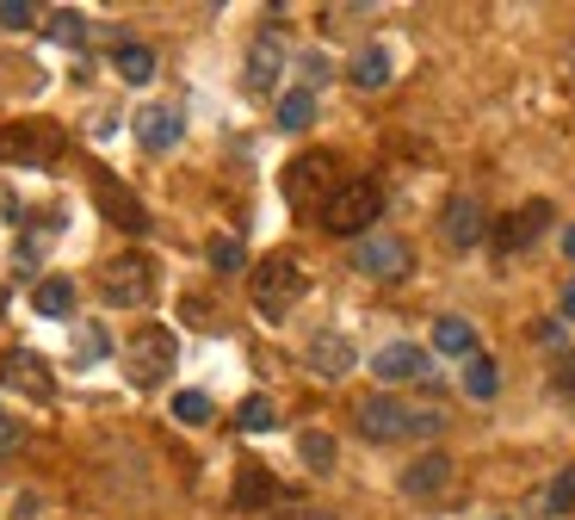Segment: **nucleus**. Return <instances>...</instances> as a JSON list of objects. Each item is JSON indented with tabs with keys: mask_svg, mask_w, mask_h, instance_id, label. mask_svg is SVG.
<instances>
[{
	"mask_svg": "<svg viewBox=\"0 0 575 520\" xmlns=\"http://www.w3.org/2000/svg\"><path fill=\"white\" fill-rule=\"evenodd\" d=\"M316 211H322L328 236H353L359 242V236H372L377 211H384V192H377V180H341Z\"/></svg>",
	"mask_w": 575,
	"mask_h": 520,
	"instance_id": "nucleus-1",
	"label": "nucleus"
},
{
	"mask_svg": "<svg viewBox=\"0 0 575 520\" xmlns=\"http://www.w3.org/2000/svg\"><path fill=\"white\" fill-rule=\"evenodd\" d=\"M304 291H310V273L297 267V261H285V254H273L266 267H254V310L266 322H285L304 304Z\"/></svg>",
	"mask_w": 575,
	"mask_h": 520,
	"instance_id": "nucleus-2",
	"label": "nucleus"
},
{
	"mask_svg": "<svg viewBox=\"0 0 575 520\" xmlns=\"http://www.w3.org/2000/svg\"><path fill=\"white\" fill-rule=\"evenodd\" d=\"M173 360H180V341H173L161 322H142V329L130 335V347H125V372H130L137 391H156V384L173 372Z\"/></svg>",
	"mask_w": 575,
	"mask_h": 520,
	"instance_id": "nucleus-3",
	"label": "nucleus"
},
{
	"mask_svg": "<svg viewBox=\"0 0 575 520\" xmlns=\"http://www.w3.org/2000/svg\"><path fill=\"white\" fill-rule=\"evenodd\" d=\"M353 267L365 273V279H377V285H396V279H408V273H415V254H408L403 236L372 230V236L353 242Z\"/></svg>",
	"mask_w": 575,
	"mask_h": 520,
	"instance_id": "nucleus-4",
	"label": "nucleus"
},
{
	"mask_svg": "<svg viewBox=\"0 0 575 520\" xmlns=\"http://www.w3.org/2000/svg\"><path fill=\"white\" fill-rule=\"evenodd\" d=\"M99 291H106V304H118V310H142L149 304V291H156V279H149V261H111L106 279H99Z\"/></svg>",
	"mask_w": 575,
	"mask_h": 520,
	"instance_id": "nucleus-5",
	"label": "nucleus"
},
{
	"mask_svg": "<svg viewBox=\"0 0 575 520\" xmlns=\"http://www.w3.org/2000/svg\"><path fill=\"white\" fill-rule=\"evenodd\" d=\"M439 236H446V248H477V242L489 236L482 205L470 199V192H451L446 199V211H439Z\"/></svg>",
	"mask_w": 575,
	"mask_h": 520,
	"instance_id": "nucleus-6",
	"label": "nucleus"
},
{
	"mask_svg": "<svg viewBox=\"0 0 575 520\" xmlns=\"http://www.w3.org/2000/svg\"><path fill=\"white\" fill-rule=\"evenodd\" d=\"M353 415H359V434H365V441H403L408 415H415V410H403L390 391H377V396H365Z\"/></svg>",
	"mask_w": 575,
	"mask_h": 520,
	"instance_id": "nucleus-7",
	"label": "nucleus"
},
{
	"mask_svg": "<svg viewBox=\"0 0 575 520\" xmlns=\"http://www.w3.org/2000/svg\"><path fill=\"white\" fill-rule=\"evenodd\" d=\"M372 372H377L384 391H396V384L427 379V353H420L415 341H390V347H377V353H372Z\"/></svg>",
	"mask_w": 575,
	"mask_h": 520,
	"instance_id": "nucleus-8",
	"label": "nucleus"
},
{
	"mask_svg": "<svg viewBox=\"0 0 575 520\" xmlns=\"http://www.w3.org/2000/svg\"><path fill=\"white\" fill-rule=\"evenodd\" d=\"M180 137H187V118H180V106H142L137 112V142L149 149V156H168Z\"/></svg>",
	"mask_w": 575,
	"mask_h": 520,
	"instance_id": "nucleus-9",
	"label": "nucleus"
},
{
	"mask_svg": "<svg viewBox=\"0 0 575 520\" xmlns=\"http://www.w3.org/2000/svg\"><path fill=\"white\" fill-rule=\"evenodd\" d=\"M304 360H310V372H316V379H328V384H334V379H347V372H353V360H359V353H353V341H347L341 329H322V335L310 341V353H304Z\"/></svg>",
	"mask_w": 575,
	"mask_h": 520,
	"instance_id": "nucleus-10",
	"label": "nucleus"
},
{
	"mask_svg": "<svg viewBox=\"0 0 575 520\" xmlns=\"http://www.w3.org/2000/svg\"><path fill=\"white\" fill-rule=\"evenodd\" d=\"M0 379L13 384V391H32L38 403H50V396H56V384H50V365L38 360V353H25V347H13V353L0 360Z\"/></svg>",
	"mask_w": 575,
	"mask_h": 520,
	"instance_id": "nucleus-11",
	"label": "nucleus"
},
{
	"mask_svg": "<svg viewBox=\"0 0 575 520\" xmlns=\"http://www.w3.org/2000/svg\"><path fill=\"white\" fill-rule=\"evenodd\" d=\"M56 130L50 125H19V130H0V161H50L56 156Z\"/></svg>",
	"mask_w": 575,
	"mask_h": 520,
	"instance_id": "nucleus-12",
	"label": "nucleus"
},
{
	"mask_svg": "<svg viewBox=\"0 0 575 520\" xmlns=\"http://www.w3.org/2000/svg\"><path fill=\"white\" fill-rule=\"evenodd\" d=\"M316 192H334L328 187V156H297L291 168H285V199H291V205H310Z\"/></svg>",
	"mask_w": 575,
	"mask_h": 520,
	"instance_id": "nucleus-13",
	"label": "nucleus"
},
{
	"mask_svg": "<svg viewBox=\"0 0 575 520\" xmlns=\"http://www.w3.org/2000/svg\"><path fill=\"white\" fill-rule=\"evenodd\" d=\"M451 489V458L446 453H427V458H415L403 471V496H415V502H427V496H446Z\"/></svg>",
	"mask_w": 575,
	"mask_h": 520,
	"instance_id": "nucleus-14",
	"label": "nucleus"
},
{
	"mask_svg": "<svg viewBox=\"0 0 575 520\" xmlns=\"http://www.w3.org/2000/svg\"><path fill=\"white\" fill-rule=\"evenodd\" d=\"M279 68H285L279 32H260V38H254V50H248V87H254V94H273V87H279Z\"/></svg>",
	"mask_w": 575,
	"mask_h": 520,
	"instance_id": "nucleus-15",
	"label": "nucleus"
},
{
	"mask_svg": "<svg viewBox=\"0 0 575 520\" xmlns=\"http://www.w3.org/2000/svg\"><path fill=\"white\" fill-rule=\"evenodd\" d=\"M347 81H353V87H365V94L390 87V50H384V44H365V50L353 56V68H347Z\"/></svg>",
	"mask_w": 575,
	"mask_h": 520,
	"instance_id": "nucleus-16",
	"label": "nucleus"
},
{
	"mask_svg": "<svg viewBox=\"0 0 575 520\" xmlns=\"http://www.w3.org/2000/svg\"><path fill=\"white\" fill-rule=\"evenodd\" d=\"M434 347H439V353H451V360H470V353H482L477 329H470L465 316H439V322H434Z\"/></svg>",
	"mask_w": 575,
	"mask_h": 520,
	"instance_id": "nucleus-17",
	"label": "nucleus"
},
{
	"mask_svg": "<svg viewBox=\"0 0 575 520\" xmlns=\"http://www.w3.org/2000/svg\"><path fill=\"white\" fill-rule=\"evenodd\" d=\"M111 68H118L125 87H142V81H156V50L149 44H118L111 50Z\"/></svg>",
	"mask_w": 575,
	"mask_h": 520,
	"instance_id": "nucleus-18",
	"label": "nucleus"
},
{
	"mask_svg": "<svg viewBox=\"0 0 575 520\" xmlns=\"http://www.w3.org/2000/svg\"><path fill=\"white\" fill-rule=\"evenodd\" d=\"M99 205H106V217H118V230H130V236H142V230H149L142 205L130 199L125 187H111V180H99Z\"/></svg>",
	"mask_w": 575,
	"mask_h": 520,
	"instance_id": "nucleus-19",
	"label": "nucleus"
},
{
	"mask_svg": "<svg viewBox=\"0 0 575 520\" xmlns=\"http://www.w3.org/2000/svg\"><path fill=\"white\" fill-rule=\"evenodd\" d=\"M458 384H465L470 403H489V396L501 391V365L489 360V353H470V360H465V379H458Z\"/></svg>",
	"mask_w": 575,
	"mask_h": 520,
	"instance_id": "nucleus-20",
	"label": "nucleus"
},
{
	"mask_svg": "<svg viewBox=\"0 0 575 520\" xmlns=\"http://www.w3.org/2000/svg\"><path fill=\"white\" fill-rule=\"evenodd\" d=\"M32 310L50 316V322H56V316H68V310H75V279H63V273H56V279H38Z\"/></svg>",
	"mask_w": 575,
	"mask_h": 520,
	"instance_id": "nucleus-21",
	"label": "nucleus"
},
{
	"mask_svg": "<svg viewBox=\"0 0 575 520\" xmlns=\"http://www.w3.org/2000/svg\"><path fill=\"white\" fill-rule=\"evenodd\" d=\"M304 125H316V94L291 87V94H279V130H304Z\"/></svg>",
	"mask_w": 575,
	"mask_h": 520,
	"instance_id": "nucleus-22",
	"label": "nucleus"
},
{
	"mask_svg": "<svg viewBox=\"0 0 575 520\" xmlns=\"http://www.w3.org/2000/svg\"><path fill=\"white\" fill-rule=\"evenodd\" d=\"M273 502V477L260 471V465H242V477H235V508H266Z\"/></svg>",
	"mask_w": 575,
	"mask_h": 520,
	"instance_id": "nucleus-23",
	"label": "nucleus"
},
{
	"mask_svg": "<svg viewBox=\"0 0 575 520\" xmlns=\"http://www.w3.org/2000/svg\"><path fill=\"white\" fill-rule=\"evenodd\" d=\"M44 32L56 38V44L81 50V44H87V13H75V7H56V13H50V25H44Z\"/></svg>",
	"mask_w": 575,
	"mask_h": 520,
	"instance_id": "nucleus-24",
	"label": "nucleus"
},
{
	"mask_svg": "<svg viewBox=\"0 0 575 520\" xmlns=\"http://www.w3.org/2000/svg\"><path fill=\"white\" fill-rule=\"evenodd\" d=\"M544 217H551V205H526L520 217H508V230H501V248H520V242H532L544 230Z\"/></svg>",
	"mask_w": 575,
	"mask_h": 520,
	"instance_id": "nucleus-25",
	"label": "nucleus"
},
{
	"mask_svg": "<svg viewBox=\"0 0 575 520\" xmlns=\"http://www.w3.org/2000/svg\"><path fill=\"white\" fill-rule=\"evenodd\" d=\"M297 453H304V465H310L316 477H328V471H334V458H341V446L328 441V434H304V441H297Z\"/></svg>",
	"mask_w": 575,
	"mask_h": 520,
	"instance_id": "nucleus-26",
	"label": "nucleus"
},
{
	"mask_svg": "<svg viewBox=\"0 0 575 520\" xmlns=\"http://www.w3.org/2000/svg\"><path fill=\"white\" fill-rule=\"evenodd\" d=\"M273 422H279V415H273V396H242V410H235V427H242V434H266Z\"/></svg>",
	"mask_w": 575,
	"mask_h": 520,
	"instance_id": "nucleus-27",
	"label": "nucleus"
},
{
	"mask_svg": "<svg viewBox=\"0 0 575 520\" xmlns=\"http://www.w3.org/2000/svg\"><path fill=\"white\" fill-rule=\"evenodd\" d=\"M204 254H211V267H217V273H242V267H248V248H242L235 236H211V248H204Z\"/></svg>",
	"mask_w": 575,
	"mask_h": 520,
	"instance_id": "nucleus-28",
	"label": "nucleus"
},
{
	"mask_svg": "<svg viewBox=\"0 0 575 520\" xmlns=\"http://www.w3.org/2000/svg\"><path fill=\"white\" fill-rule=\"evenodd\" d=\"M106 353H111L106 329H99V322H81V335H75V360H81V365H94V360H106Z\"/></svg>",
	"mask_w": 575,
	"mask_h": 520,
	"instance_id": "nucleus-29",
	"label": "nucleus"
},
{
	"mask_svg": "<svg viewBox=\"0 0 575 520\" xmlns=\"http://www.w3.org/2000/svg\"><path fill=\"white\" fill-rule=\"evenodd\" d=\"M173 422L204 427V422H211V396H204V391H180V396H173Z\"/></svg>",
	"mask_w": 575,
	"mask_h": 520,
	"instance_id": "nucleus-30",
	"label": "nucleus"
},
{
	"mask_svg": "<svg viewBox=\"0 0 575 520\" xmlns=\"http://www.w3.org/2000/svg\"><path fill=\"white\" fill-rule=\"evenodd\" d=\"M551 514H575V471H557L551 477V496H544Z\"/></svg>",
	"mask_w": 575,
	"mask_h": 520,
	"instance_id": "nucleus-31",
	"label": "nucleus"
},
{
	"mask_svg": "<svg viewBox=\"0 0 575 520\" xmlns=\"http://www.w3.org/2000/svg\"><path fill=\"white\" fill-rule=\"evenodd\" d=\"M439 427H446V415H439V410H415V415H408V434H420V441H434Z\"/></svg>",
	"mask_w": 575,
	"mask_h": 520,
	"instance_id": "nucleus-32",
	"label": "nucleus"
},
{
	"mask_svg": "<svg viewBox=\"0 0 575 520\" xmlns=\"http://www.w3.org/2000/svg\"><path fill=\"white\" fill-rule=\"evenodd\" d=\"M32 7H25V0H0V25H13V32H25V25H32Z\"/></svg>",
	"mask_w": 575,
	"mask_h": 520,
	"instance_id": "nucleus-33",
	"label": "nucleus"
},
{
	"mask_svg": "<svg viewBox=\"0 0 575 520\" xmlns=\"http://www.w3.org/2000/svg\"><path fill=\"white\" fill-rule=\"evenodd\" d=\"M273 520H334V514H322V508H285V514H273Z\"/></svg>",
	"mask_w": 575,
	"mask_h": 520,
	"instance_id": "nucleus-34",
	"label": "nucleus"
},
{
	"mask_svg": "<svg viewBox=\"0 0 575 520\" xmlns=\"http://www.w3.org/2000/svg\"><path fill=\"white\" fill-rule=\"evenodd\" d=\"M563 316H569V322H575V279L563 285Z\"/></svg>",
	"mask_w": 575,
	"mask_h": 520,
	"instance_id": "nucleus-35",
	"label": "nucleus"
},
{
	"mask_svg": "<svg viewBox=\"0 0 575 520\" xmlns=\"http://www.w3.org/2000/svg\"><path fill=\"white\" fill-rule=\"evenodd\" d=\"M563 254H569V261H575V223H569V230H563Z\"/></svg>",
	"mask_w": 575,
	"mask_h": 520,
	"instance_id": "nucleus-36",
	"label": "nucleus"
},
{
	"mask_svg": "<svg viewBox=\"0 0 575 520\" xmlns=\"http://www.w3.org/2000/svg\"><path fill=\"white\" fill-rule=\"evenodd\" d=\"M569 87H575V56H569Z\"/></svg>",
	"mask_w": 575,
	"mask_h": 520,
	"instance_id": "nucleus-37",
	"label": "nucleus"
},
{
	"mask_svg": "<svg viewBox=\"0 0 575 520\" xmlns=\"http://www.w3.org/2000/svg\"><path fill=\"white\" fill-rule=\"evenodd\" d=\"M0 434H7V415H0Z\"/></svg>",
	"mask_w": 575,
	"mask_h": 520,
	"instance_id": "nucleus-38",
	"label": "nucleus"
}]
</instances>
